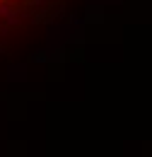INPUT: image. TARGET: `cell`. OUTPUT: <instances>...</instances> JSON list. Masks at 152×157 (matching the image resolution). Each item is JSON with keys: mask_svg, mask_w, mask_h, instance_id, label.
<instances>
[{"mask_svg": "<svg viewBox=\"0 0 152 157\" xmlns=\"http://www.w3.org/2000/svg\"><path fill=\"white\" fill-rule=\"evenodd\" d=\"M2 2H5V0H0V5H2Z\"/></svg>", "mask_w": 152, "mask_h": 157, "instance_id": "cell-1", "label": "cell"}]
</instances>
